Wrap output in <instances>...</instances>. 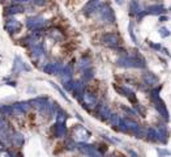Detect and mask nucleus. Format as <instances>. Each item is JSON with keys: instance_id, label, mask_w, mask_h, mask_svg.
<instances>
[{"instance_id": "obj_1", "label": "nucleus", "mask_w": 171, "mask_h": 157, "mask_svg": "<svg viewBox=\"0 0 171 157\" xmlns=\"http://www.w3.org/2000/svg\"><path fill=\"white\" fill-rule=\"evenodd\" d=\"M5 29L8 31H11V33H14V31H17L20 29V22L17 20H8L7 24H5Z\"/></svg>"}, {"instance_id": "obj_2", "label": "nucleus", "mask_w": 171, "mask_h": 157, "mask_svg": "<svg viewBox=\"0 0 171 157\" xmlns=\"http://www.w3.org/2000/svg\"><path fill=\"white\" fill-rule=\"evenodd\" d=\"M99 5H101L99 0H90V2L86 4V7L84 8V11H85V13H90V12H93V11H97V8Z\"/></svg>"}, {"instance_id": "obj_3", "label": "nucleus", "mask_w": 171, "mask_h": 157, "mask_svg": "<svg viewBox=\"0 0 171 157\" xmlns=\"http://www.w3.org/2000/svg\"><path fill=\"white\" fill-rule=\"evenodd\" d=\"M24 8L21 5H17V4H14V5H11L7 8V13L8 14H14V13H20V12H22Z\"/></svg>"}, {"instance_id": "obj_4", "label": "nucleus", "mask_w": 171, "mask_h": 157, "mask_svg": "<svg viewBox=\"0 0 171 157\" xmlns=\"http://www.w3.org/2000/svg\"><path fill=\"white\" fill-rule=\"evenodd\" d=\"M103 41L109 45H115V43H118V37L115 34H106L103 37Z\"/></svg>"}, {"instance_id": "obj_5", "label": "nucleus", "mask_w": 171, "mask_h": 157, "mask_svg": "<svg viewBox=\"0 0 171 157\" xmlns=\"http://www.w3.org/2000/svg\"><path fill=\"white\" fill-rule=\"evenodd\" d=\"M161 12H163V7L162 5H152L148 8V13H161Z\"/></svg>"}, {"instance_id": "obj_6", "label": "nucleus", "mask_w": 171, "mask_h": 157, "mask_svg": "<svg viewBox=\"0 0 171 157\" xmlns=\"http://www.w3.org/2000/svg\"><path fill=\"white\" fill-rule=\"evenodd\" d=\"M129 11L131 13H136V12H140V5H138V3L136 2V0H132L129 4Z\"/></svg>"}, {"instance_id": "obj_7", "label": "nucleus", "mask_w": 171, "mask_h": 157, "mask_svg": "<svg viewBox=\"0 0 171 157\" xmlns=\"http://www.w3.org/2000/svg\"><path fill=\"white\" fill-rule=\"evenodd\" d=\"M16 3H26V2H31V0H14Z\"/></svg>"}]
</instances>
